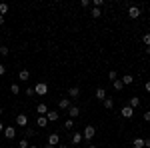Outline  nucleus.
<instances>
[{"label":"nucleus","mask_w":150,"mask_h":148,"mask_svg":"<svg viewBox=\"0 0 150 148\" xmlns=\"http://www.w3.org/2000/svg\"><path fill=\"white\" fill-rule=\"evenodd\" d=\"M82 136H84V140H92V138L96 136V126H92V124L84 126V132H82Z\"/></svg>","instance_id":"1"},{"label":"nucleus","mask_w":150,"mask_h":148,"mask_svg":"<svg viewBox=\"0 0 150 148\" xmlns=\"http://www.w3.org/2000/svg\"><path fill=\"white\" fill-rule=\"evenodd\" d=\"M34 92L38 94V96H44V94H48V84L46 82H38L34 86Z\"/></svg>","instance_id":"2"},{"label":"nucleus","mask_w":150,"mask_h":148,"mask_svg":"<svg viewBox=\"0 0 150 148\" xmlns=\"http://www.w3.org/2000/svg\"><path fill=\"white\" fill-rule=\"evenodd\" d=\"M4 136L12 140V138H16V126H4Z\"/></svg>","instance_id":"3"},{"label":"nucleus","mask_w":150,"mask_h":148,"mask_svg":"<svg viewBox=\"0 0 150 148\" xmlns=\"http://www.w3.org/2000/svg\"><path fill=\"white\" fill-rule=\"evenodd\" d=\"M138 16H140V8H138V6H128V18L136 20Z\"/></svg>","instance_id":"4"},{"label":"nucleus","mask_w":150,"mask_h":148,"mask_svg":"<svg viewBox=\"0 0 150 148\" xmlns=\"http://www.w3.org/2000/svg\"><path fill=\"white\" fill-rule=\"evenodd\" d=\"M120 116H122V118H132V116H134V108H130V106H122Z\"/></svg>","instance_id":"5"},{"label":"nucleus","mask_w":150,"mask_h":148,"mask_svg":"<svg viewBox=\"0 0 150 148\" xmlns=\"http://www.w3.org/2000/svg\"><path fill=\"white\" fill-rule=\"evenodd\" d=\"M66 112L70 114V118H78V116H80V108L72 104V106H70V108H68V110H66Z\"/></svg>","instance_id":"6"},{"label":"nucleus","mask_w":150,"mask_h":148,"mask_svg":"<svg viewBox=\"0 0 150 148\" xmlns=\"http://www.w3.org/2000/svg\"><path fill=\"white\" fill-rule=\"evenodd\" d=\"M16 124L24 128V126L28 124V116H26V114H18V116H16Z\"/></svg>","instance_id":"7"},{"label":"nucleus","mask_w":150,"mask_h":148,"mask_svg":"<svg viewBox=\"0 0 150 148\" xmlns=\"http://www.w3.org/2000/svg\"><path fill=\"white\" fill-rule=\"evenodd\" d=\"M70 106H72V102H70V98H62V100L58 102V108H60V110H68Z\"/></svg>","instance_id":"8"},{"label":"nucleus","mask_w":150,"mask_h":148,"mask_svg":"<svg viewBox=\"0 0 150 148\" xmlns=\"http://www.w3.org/2000/svg\"><path fill=\"white\" fill-rule=\"evenodd\" d=\"M46 118H48V122H58V118H60V112H54V110H48Z\"/></svg>","instance_id":"9"},{"label":"nucleus","mask_w":150,"mask_h":148,"mask_svg":"<svg viewBox=\"0 0 150 148\" xmlns=\"http://www.w3.org/2000/svg\"><path fill=\"white\" fill-rule=\"evenodd\" d=\"M36 112L40 114V116H46V114H48V106L44 102H40L38 106H36Z\"/></svg>","instance_id":"10"},{"label":"nucleus","mask_w":150,"mask_h":148,"mask_svg":"<svg viewBox=\"0 0 150 148\" xmlns=\"http://www.w3.org/2000/svg\"><path fill=\"white\" fill-rule=\"evenodd\" d=\"M58 142H60V136H58L56 132H54V134H50V136H48V144H50V146H56Z\"/></svg>","instance_id":"11"},{"label":"nucleus","mask_w":150,"mask_h":148,"mask_svg":"<svg viewBox=\"0 0 150 148\" xmlns=\"http://www.w3.org/2000/svg\"><path fill=\"white\" fill-rule=\"evenodd\" d=\"M78 94H80V88H78V86L68 88V96H70V98H78Z\"/></svg>","instance_id":"12"},{"label":"nucleus","mask_w":150,"mask_h":148,"mask_svg":"<svg viewBox=\"0 0 150 148\" xmlns=\"http://www.w3.org/2000/svg\"><path fill=\"white\" fill-rule=\"evenodd\" d=\"M82 140H84V136H82L80 132H74V134H72V144H78V146H80Z\"/></svg>","instance_id":"13"},{"label":"nucleus","mask_w":150,"mask_h":148,"mask_svg":"<svg viewBox=\"0 0 150 148\" xmlns=\"http://www.w3.org/2000/svg\"><path fill=\"white\" fill-rule=\"evenodd\" d=\"M120 80H122V84H124V86H128V84H132V82H134V76H132V74H124Z\"/></svg>","instance_id":"14"},{"label":"nucleus","mask_w":150,"mask_h":148,"mask_svg":"<svg viewBox=\"0 0 150 148\" xmlns=\"http://www.w3.org/2000/svg\"><path fill=\"white\" fill-rule=\"evenodd\" d=\"M96 98H98V100H106V90H104V88H96Z\"/></svg>","instance_id":"15"},{"label":"nucleus","mask_w":150,"mask_h":148,"mask_svg":"<svg viewBox=\"0 0 150 148\" xmlns=\"http://www.w3.org/2000/svg\"><path fill=\"white\" fill-rule=\"evenodd\" d=\"M36 124L40 126V128H44V126H48V118H46V116H38V120H36Z\"/></svg>","instance_id":"16"},{"label":"nucleus","mask_w":150,"mask_h":148,"mask_svg":"<svg viewBox=\"0 0 150 148\" xmlns=\"http://www.w3.org/2000/svg\"><path fill=\"white\" fill-rule=\"evenodd\" d=\"M28 78H30V72H28V70H20V72H18V80H24V82H26Z\"/></svg>","instance_id":"17"},{"label":"nucleus","mask_w":150,"mask_h":148,"mask_svg":"<svg viewBox=\"0 0 150 148\" xmlns=\"http://www.w3.org/2000/svg\"><path fill=\"white\" fill-rule=\"evenodd\" d=\"M128 106H130V108L140 106V98H138V96H132V98H130V102H128Z\"/></svg>","instance_id":"18"},{"label":"nucleus","mask_w":150,"mask_h":148,"mask_svg":"<svg viewBox=\"0 0 150 148\" xmlns=\"http://www.w3.org/2000/svg\"><path fill=\"white\" fill-rule=\"evenodd\" d=\"M132 146L134 148H144V138H134V140H132Z\"/></svg>","instance_id":"19"},{"label":"nucleus","mask_w":150,"mask_h":148,"mask_svg":"<svg viewBox=\"0 0 150 148\" xmlns=\"http://www.w3.org/2000/svg\"><path fill=\"white\" fill-rule=\"evenodd\" d=\"M104 108H106V110H110V108H114V100H112V98H108V96H106V100H104Z\"/></svg>","instance_id":"20"},{"label":"nucleus","mask_w":150,"mask_h":148,"mask_svg":"<svg viewBox=\"0 0 150 148\" xmlns=\"http://www.w3.org/2000/svg\"><path fill=\"white\" fill-rule=\"evenodd\" d=\"M8 10H10V6H8L6 2H0V16H4Z\"/></svg>","instance_id":"21"},{"label":"nucleus","mask_w":150,"mask_h":148,"mask_svg":"<svg viewBox=\"0 0 150 148\" xmlns=\"http://www.w3.org/2000/svg\"><path fill=\"white\" fill-rule=\"evenodd\" d=\"M90 16H92V18H100V16H102V10H100V8H94V6H92Z\"/></svg>","instance_id":"22"},{"label":"nucleus","mask_w":150,"mask_h":148,"mask_svg":"<svg viewBox=\"0 0 150 148\" xmlns=\"http://www.w3.org/2000/svg\"><path fill=\"white\" fill-rule=\"evenodd\" d=\"M112 86H114V90H122V88H124V84H122V80H114V82H112Z\"/></svg>","instance_id":"23"},{"label":"nucleus","mask_w":150,"mask_h":148,"mask_svg":"<svg viewBox=\"0 0 150 148\" xmlns=\"http://www.w3.org/2000/svg\"><path fill=\"white\" fill-rule=\"evenodd\" d=\"M34 134H36V132L32 130V128H26V130H24V138H26V140H28V138H32Z\"/></svg>","instance_id":"24"},{"label":"nucleus","mask_w":150,"mask_h":148,"mask_svg":"<svg viewBox=\"0 0 150 148\" xmlns=\"http://www.w3.org/2000/svg\"><path fill=\"white\" fill-rule=\"evenodd\" d=\"M10 90H12V94H16V96H18V94H20V86H18V84L14 82V84L10 86Z\"/></svg>","instance_id":"25"},{"label":"nucleus","mask_w":150,"mask_h":148,"mask_svg":"<svg viewBox=\"0 0 150 148\" xmlns=\"http://www.w3.org/2000/svg\"><path fill=\"white\" fill-rule=\"evenodd\" d=\"M108 78L112 80V82H114V80H118V72H116V70H110V72H108Z\"/></svg>","instance_id":"26"},{"label":"nucleus","mask_w":150,"mask_h":148,"mask_svg":"<svg viewBox=\"0 0 150 148\" xmlns=\"http://www.w3.org/2000/svg\"><path fill=\"white\" fill-rule=\"evenodd\" d=\"M28 146H30V142H28L26 138H22V140L18 142V148H28Z\"/></svg>","instance_id":"27"},{"label":"nucleus","mask_w":150,"mask_h":148,"mask_svg":"<svg viewBox=\"0 0 150 148\" xmlns=\"http://www.w3.org/2000/svg\"><path fill=\"white\" fill-rule=\"evenodd\" d=\"M8 46H0V56H8Z\"/></svg>","instance_id":"28"},{"label":"nucleus","mask_w":150,"mask_h":148,"mask_svg":"<svg viewBox=\"0 0 150 148\" xmlns=\"http://www.w3.org/2000/svg\"><path fill=\"white\" fill-rule=\"evenodd\" d=\"M142 42H144L146 46H150V32H146V34L142 36Z\"/></svg>","instance_id":"29"},{"label":"nucleus","mask_w":150,"mask_h":148,"mask_svg":"<svg viewBox=\"0 0 150 148\" xmlns=\"http://www.w3.org/2000/svg\"><path fill=\"white\" fill-rule=\"evenodd\" d=\"M102 4H104V0H92V6H94V8H100Z\"/></svg>","instance_id":"30"},{"label":"nucleus","mask_w":150,"mask_h":148,"mask_svg":"<svg viewBox=\"0 0 150 148\" xmlns=\"http://www.w3.org/2000/svg\"><path fill=\"white\" fill-rule=\"evenodd\" d=\"M72 126H74V120H72V118H68V120L64 122V128H72Z\"/></svg>","instance_id":"31"},{"label":"nucleus","mask_w":150,"mask_h":148,"mask_svg":"<svg viewBox=\"0 0 150 148\" xmlns=\"http://www.w3.org/2000/svg\"><path fill=\"white\" fill-rule=\"evenodd\" d=\"M90 4H92V2H90V0H80V6H82V8H88V6H90Z\"/></svg>","instance_id":"32"},{"label":"nucleus","mask_w":150,"mask_h":148,"mask_svg":"<svg viewBox=\"0 0 150 148\" xmlns=\"http://www.w3.org/2000/svg\"><path fill=\"white\" fill-rule=\"evenodd\" d=\"M26 94H28V96H34L36 92H34V88H32V86H30V88H26Z\"/></svg>","instance_id":"33"},{"label":"nucleus","mask_w":150,"mask_h":148,"mask_svg":"<svg viewBox=\"0 0 150 148\" xmlns=\"http://www.w3.org/2000/svg\"><path fill=\"white\" fill-rule=\"evenodd\" d=\"M4 74H6V66H4V64H0V76H4Z\"/></svg>","instance_id":"34"},{"label":"nucleus","mask_w":150,"mask_h":148,"mask_svg":"<svg viewBox=\"0 0 150 148\" xmlns=\"http://www.w3.org/2000/svg\"><path fill=\"white\" fill-rule=\"evenodd\" d=\"M144 148H150V138H144Z\"/></svg>","instance_id":"35"},{"label":"nucleus","mask_w":150,"mask_h":148,"mask_svg":"<svg viewBox=\"0 0 150 148\" xmlns=\"http://www.w3.org/2000/svg\"><path fill=\"white\" fill-rule=\"evenodd\" d=\"M144 90L150 92V80H148V82H144Z\"/></svg>","instance_id":"36"},{"label":"nucleus","mask_w":150,"mask_h":148,"mask_svg":"<svg viewBox=\"0 0 150 148\" xmlns=\"http://www.w3.org/2000/svg\"><path fill=\"white\" fill-rule=\"evenodd\" d=\"M144 120H146V122H150V112H144Z\"/></svg>","instance_id":"37"},{"label":"nucleus","mask_w":150,"mask_h":148,"mask_svg":"<svg viewBox=\"0 0 150 148\" xmlns=\"http://www.w3.org/2000/svg\"><path fill=\"white\" fill-rule=\"evenodd\" d=\"M2 24H4V16H0V26H2Z\"/></svg>","instance_id":"38"},{"label":"nucleus","mask_w":150,"mask_h":148,"mask_svg":"<svg viewBox=\"0 0 150 148\" xmlns=\"http://www.w3.org/2000/svg\"><path fill=\"white\" fill-rule=\"evenodd\" d=\"M0 132H4V124L2 122H0Z\"/></svg>","instance_id":"39"},{"label":"nucleus","mask_w":150,"mask_h":148,"mask_svg":"<svg viewBox=\"0 0 150 148\" xmlns=\"http://www.w3.org/2000/svg\"><path fill=\"white\" fill-rule=\"evenodd\" d=\"M44 148H56V146H50V144H46V146H44Z\"/></svg>","instance_id":"40"},{"label":"nucleus","mask_w":150,"mask_h":148,"mask_svg":"<svg viewBox=\"0 0 150 148\" xmlns=\"http://www.w3.org/2000/svg\"><path fill=\"white\" fill-rule=\"evenodd\" d=\"M58 148H68V146H66V144H62V146H58Z\"/></svg>","instance_id":"41"},{"label":"nucleus","mask_w":150,"mask_h":148,"mask_svg":"<svg viewBox=\"0 0 150 148\" xmlns=\"http://www.w3.org/2000/svg\"><path fill=\"white\" fill-rule=\"evenodd\" d=\"M28 148H38V146H34V144H30V146H28Z\"/></svg>","instance_id":"42"},{"label":"nucleus","mask_w":150,"mask_h":148,"mask_svg":"<svg viewBox=\"0 0 150 148\" xmlns=\"http://www.w3.org/2000/svg\"><path fill=\"white\" fill-rule=\"evenodd\" d=\"M146 52H148V54H150V46H148V48H146Z\"/></svg>","instance_id":"43"},{"label":"nucleus","mask_w":150,"mask_h":148,"mask_svg":"<svg viewBox=\"0 0 150 148\" xmlns=\"http://www.w3.org/2000/svg\"><path fill=\"white\" fill-rule=\"evenodd\" d=\"M2 112H4V110H2V108H0V116H2Z\"/></svg>","instance_id":"44"},{"label":"nucleus","mask_w":150,"mask_h":148,"mask_svg":"<svg viewBox=\"0 0 150 148\" xmlns=\"http://www.w3.org/2000/svg\"><path fill=\"white\" fill-rule=\"evenodd\" d=\"M90 148H96V146H90Z\"/></svg>","instance_id":"45"},{"label":"nucleus","mask_w":150,"mask_h":148,"mask_svg":"<svg viewBox=\"0 0 150 148\" xmlns=\"http://www.w3.org/2000/svg\"><path fill=\"white\" fill-rule=\"evenodd\" d=\"M78 148H82V146H78Z\"/></svg>","instance_id":"46"}]
</instances>
